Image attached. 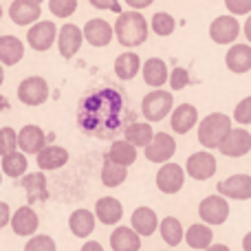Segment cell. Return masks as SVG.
<instances>
[{"label": "cell", "instance_id": "cell-1", "mask_svg": "<svg viewBox=\"0 0 251 251\" xmlns=\"http://www.w3.org/2000/svg\"><path fill=\"white\" fill-rule=\"evenodd\" d=\"M77 126L95 139H113L124 126V97L115 88H100L79 101Z\"/></svg>", "mask_w": 251, "mask_h": 251}, {"label": "cell", "instance_id": "cell-2", "mask_svg": "<svg viewBox=\"0 0 251 251\" xmlns=\"http://www.w3.org/2000/svg\"><path fill=\"white\" fill-rule=\"evenodd\" d=\"M148 20L139 9H130V11L117 13V20H115V38L119 40V44L126 49L132 47H141L148 40Z\"/></svg>", "mask_w": 251, "mask_h": 251}, {"label": "cell", "instance_id": "cell-3", "mask_svg": "<svg viewBox=\"0 0 251 251\" xmlns=\"http://www.w3.org/2000/svg\"><path fill=\"white\" fill-rule=\"evenodd\" d=\"M231 130V119L223 113H212L199 124V143L207 150H214L223 143Z\"/></svg>", "mask_w": 251, "mask_h": 251}, {"label": "cell", "instance_id": "cell-4", "mask_svg": "<svg viewBox=\"0 0 251 251\" xmlns=\"http://www.w3.org/2000/svg\"><path fill=\"white\" fill-rule=\"evenodd\" d=\"M174 106V97L170 91H161L154 88L152 93H148L141 101V113L148 122H163Z\"/></svg>", "mask_w": 251, "mask_h": 251}, {"label": "cell", "instance_id": "cell-5", "mask_svg": "<svg viewBox=\"0 0 251 251\" xmlns=\"http://www.w3.org/2000/svg\"><path fill=\"white\" fill-rule=\"evenodd\" d=\"M57 33H60V29H57L55 22L38 20L35 25H31L29 31H26V42H29V47L33 49V51L44 53L57 42Z\"/></svg>", "mask_w": 251, "mask_h": 251}, {"label": "cell", "instance_id": "cell-6", "mask_svg": "<svg viewBox=\"0 0 251 251\" xmlns=\"http://www.w3.org/2000/svg\"><path fill=\"white\" fill-rule=\"evenodd\" d=\"M18 100L25 106H42L49 100V82L40 75L22 79L18 86Z\"/></svg>", "mask_w": 251, "mask_h": 251}, {"label": "cell", "instance_id": "cell-7", "mask_svg": "<svg viewBox=\"0 0 251 251\" xmlns=\"http://www.w3.org/2000/svg\"><path fill=\"white\" fill-rule=\"evenodd\" d=\"M199 216H201V221L207 223V225H223V223L229 218V203H227V196L214 194V196L203 199L199 205Z\"/></svg>", "mask_w": 251, "mask_h": 251}, {"label": "cell", "instance_id": "cell-8", "mask_svg": "<svg viewBox=\"0 0 251 251\" xmlns=\"http://www.w3.org/2000/svg\"><path fill=\"white\" fill-rule=\"evenodd\" d=\"M218 163H216V156L212 152H194V154L187 156V163H185V172L190 174V178L194 181H207L216 174Z\"/></svg>", "mask_w": 251, "mask_h": 251}, {"label": "cell", "instance_id": "cell-9", "mask_svg": "<svg viewBox=\"0 0 251 251\" xmlns=\"http://www.w3.org/2000/svg\"><path fill=\"white\" fill-rule=\"evenodd\" d=\"M84 29H79L73 22H66L64 26H60V33H57V51L64 60H71V57L77 55V51L82 49L84 42Z\"/></svg>", "mask_w": 251, "mask_h": 251}, {"label": "cell", "instance_id": "cell-10", "mask_svg": "<svg viewBox=\"0 0 251 251\" xmlns=\"http://www.w3.org/2000/svg\"><path fill=\"white\" fill-rule=\"evenodd\" d=\"M176 154V141L168 132H156L154 139L146 146V159L150 163H168Z\"/></svg>", "mask_w": 251, "mask_h": 251}, {"label": "cell", "instance_id": "cell-11", "mask_svg": "<svg viewBox=\"0 0 251 251\" xmlns=\"http://www.w3.org/2000/svg\"><path fill=\"white\" fill-rule=\"evenodd\" d=\"M240 35V22L236 20L234 13L229 16H218L209 25V38L216 44H234L236 38Z\"/></svg>", "mask_w": 251, "mask_h": 251}, {"label": "cell", "instance_id": "cell-12", "mask_svg": "<svg viewBox=\"0 0 251 251\" xmlns=\"http://www.w3.org/2000/svg\"><path fill=\"white\" fill-rule=\"evenodd\" d=\"M183 183H185V170L178 163H163L156 172V187L163 194H176L181 192Z\"/></svg>", "mask_w": 251, "mask_h": 251}, {"label": "cell", "instance_id": "cell-13", "mask_svg": "<svg viewBox=\"0 0 251 251\" xmlns=\"http://www.w3.org/2000/svg\"><path fill=\"white\" fill-rule=\"evenodd\" d=\"M218 150L225 156H231V159L245 156L251 150V132H247L245 128H231L227 137L223 139V143L218 146Z\"/></svg>", "mask_w": 251, "mask_h": 251}, {"label": "cell", "instance_id": "cell-14", "mask_svg": "<svg viewBox=\"0 0 251 251\" xmlns=\"http://www.w3.org/2000/svg\"><path fill=\"white\" fill-rule=\"evenodd\" d=\"M84 38L93 47H108L115 38V25L104 18H93L84 25Z\"/></svg>", "mask_w": 251, "mask_h": 251}, {"label": "cell", "instance_id": "cell-15", "mask_svg": "<svg viewBox=\"0 0 251 251\" xmlns=\"http://www.w3.org/2000/svg\"><path fill=\"white\" fill-rule=\"evenodd\" d=\"M218 194L234 201H249L251 199V176L249 174H231L229 178L218 183Z\"/></svg>", "mask_w": 251, "mask_h": 251}, {"label": "cell", "instance_id": "cell-16", "mask_svg": "<svg viewBox=\"0 0 251 251\" xmlns=\"http://www.w3.org/2000/svg\"><path fill=\"white\" fill-rule=\"evenodd\" d=\"M42 16V9L40 4H33L29 0H13L11 7H9V18H11L13 25L18 26H31L40 20Z\"/></svg>", "mask_w": 251, "mask_h": 251}, {"label": "cell", "instance_id": "cell-17", "mask_svg": "<svg viewBox=\"0 0 251 251\" xmlns=\"http://www.w3.org/2000/svg\"><path fill=\"white\" fill-rule=\"evenodd\" d=\"M22 187L26 192V201L29 203H47L49 201V183H47V176H44V170L25 174L22 176Z\"/></svg>", "mask_w": 251, "mask_h": 251}, {"label": "cell", "instance_id": "cell-18", "mask_svg": "<svg viewBox=\"0 0 251 251\" xmlns=\"http://www.w3.org/2000/svg\"><path fill=\"white\" fill-rule=\"evenodd\" d=\"M47 146V134L40 126L26 124L25 128L18 132V148H20L25 154H38L42 148Z\"/></svg>", "mask_w": 251, "mask_h": 251}, {"label": "cell", "instance_id": "cell-19", "mask_svg": "<svg viewBox=\"0 0 251 251\" xmlns=\"http://www.w3.org/2000/svg\"><path fill=\"white\" fill-rule=\"evenodd\" d=\"M199 124V110L192 104H181L172 110V117H170V126H172V132L176 134H187L194 126Z\"/></svg>", "mask_w": 251, "mask_h": 251}, {"label": "cell", "instance_id": "cell-20", "mask_svg": "<svg viewBox=\"0 0 251 251\" xmlns=\"http://www.w3.org/2000/svg\"><path fill=\"white\" fill-rule=\"evenodd\" d=\"M11 227L16 236H33L40 227V218L38 214L31 209V205H25V207H18L13 212L11 218Z\"/></svg>", "mask_w": 251, "mask_h": 251}, {"label": "cell", "instance_id": "cell-21", "mask_svg": "<svg viewBox=\"0 0 251 251\" xmlns=\"http://www.w3.org/2000/svg\"><path fill=\"white\" fill-rule=\"evenodd\" d=\"M225 64L231 73H249L251 71V44H234L225 55Z\"/></svg>", "mask_w": 251, "mask_h": 251}, {"label": "cell", "instance_id": "cell-22", "mask_svg": "<svg viewBox=\"0 0 251 251\" xmlns=\"http://www.w3.org/2000/svg\"><path fill=\"white\" fill-rule=\"evenodd\" d=\"M35 161H38L40 170H60L66 165L69 161V152L64 150L62 146H44L42 150L35 154Z\"/></svg>", "mask_w": 251, "mask_h": 251}, {"label": "cell", "instance_id": "cell-23", "mask_svg": "<svg viewBox=\"0 0 251 251\" xmlns=\"http://www.w3.org/2000/svg\"><path fill=\"white\" fill-rule=\"evenodd\" d=\"M95 214L97 221H101L104 225H117L124 216V205L115 196H101L95 203Z\"/></svg>", "mask_w": 251, "mask_h": 251}, {"label": "cell", "instance_id": "cell-24", "mask_svg": "<svg viewBox=\"0 0 251 251\" xmlns=\"http://www.w3.org/2000/svg\"><path fill=\"white\" fill-rule=\"evenodd\" d=\"M139 231L134 227H122L110 234V247L113 251H139L141 249V238H139Z\"/></svg>", "mask_w": 251, "mask_h": 251}, {"label": "cell", "instance_id": "cell-25", "mask_svg": "<svg viewBox=\"0 0 251 251\" xmlns=\"http://www.w3.org/2000/svg\"><path fill=\"white\" fill-rule=\"evenodd\" d=\"M95 223H97V214L88 212V209H75L69 218V229L77 238H88L95 231Z\"/></svg>", "mask_w": 251, "mask_h": 251}, {"label": "cell", "instance_id": "cell-26", "mask_svg": "<svg viewBox=\"0 0 251 251\" xmlns=\"http://www.w3.org/2000/svg\"><path fill=\"white\" fill-rule=\"evenodd\" d=\"M143 82L148 84L150 88H161L163 84L170 82V73L168 66L161 57H150L143 64Z\"/></svg>", "mask_w": 251, "mask_h": 251}, {"label": "cell", "instance_id": "cell-27", "mask_svg": "<svg viewBox=\"0 0 251 251\" xmlns=\"http://www.w3.org/2000/svg\"><path fill=\"white\" fill-rule=\"evenodd\" d=\"M25 57V44L16 35H0V62L4 66H16Z\"/></svg>", "mask_w": 251, "mask_h": 251}, {"label": "cell", "instance_id": "cell-28", "mask_svg": "<svg viewBox=\"0 0 251 251\" xmlns=\"http://www.w3.org/2000/svg\"><path fill=\"white\" fill-rule=\"evenodd\" d=\"M132 227L139 231L141 236H152L159 227V218H156V212L150 207H137L132 212V218H130Z\"/></svg>", "mask_w": 251, "mask_h": 251}, {"label": "cell", "instance_id": "cell-29", "mask_svg": "<svg viewBox=\"0 0 251 251\" xmlns=\"http://www.w3.org/2000/svg\"><path fill=\"white\" fill-rule=\"evenodd\" d=\"M139 69H141V57L132 51H126L122 55H117V60H115V75L119 79H124V82L137 77Z\"/></svg>", "mask_w": 251, "mask_h": 251}, {"label": "cell", "instance_id": "cell-30", "mask_svg": "<svg viewBox=\"0 0 251 251\" xmlns=\"http://www.w3.org/2000/svg\"><path fill=\"white\" fill-rule=\"evenodd\" d=\"M212 240H214V234H212V229H209L207 223L190 225V229L185 231V243L196 251H205L209 245H212Z\"/></svg>", "mask_w": 251, "mask_h": 251}, {"label": "cell", "instance_id": "cell-31", "mask_svg": "<svg viewBox=\"0 0 251 251\" xmlns=\"http://www.w3.org/2000/svg\"><path fill=\"white\" fill-rule=\"evenodd\" d=\"M126 178H128V168L115 163V161L106 154L104 165H101V183H104L106 187H119Z\"/></svg>", "mask_w": 251, "mask_h": 251}, {"label": "cell", "instance_id": "cell-32", "mask_svg": "<svg viewBox=\"0 0 251 251\" xmlns=\"http://www.w3.org/2000/svg\"><path fill=\"white\" fill-rule=\"evenodd\" d=\"M124 137L128 139L132 146L146 148L148 143L154 139V130H152L150 124H139V122H134V124H128V126L124 128Z\"/></svg>", "mask_w": 251, "mask_h": 251}, {"label": "cell", "instance_id": "cell-33", "mask_svg": "<svg viewBox=\"0 0 251 251\" xmlns=\"http://www.w3.org/2000/svg\"><path fill=\"white\" fill-rule=\"evenodd\" d=\"M108 156L115 161V163L130 168V165L137 161V146H132L128 139H124V141H113L110 143Z\"/></svg>", "mask_w": 251, "mask_h": 251}, {"label": "cell", "instance_id": "cell-34", "mask_svg": "<svg viewBox=\"0 0 251 251\" xmlns=\"http://www.w3.org/2000/svg\"><path fill=\"white\" fill-rule=\"evenodd\" d=\"M159 231L170 247H176V245H181L183 240H185V231H183V227H181V221L174 216L163 218L159 225Z\"/></svg>", "mask_w": 251, "mask_h": 251}, {"label": "cell", "instance_id": "cell-35", "mask_svg": "<svg viewBox=\"0 0 251 251\" xmlns=\"http://www.w3.org/2000/svg\"><path fill=\"white\" fill-rule=\"evenodd\" d=\"M2 172L7 174V176H11V178H20V176H25L26 174V156H25V152H18V150H13V152H9V154H4L2 156Z\"/></svg>", "mask_w": 251, "mask_h": 251}, {"label": "cell", "instance_id": "cell-36", "mask_svg": "<svg viewBox=\"0 0 251 251\" xmlns=\"http://www.w3.org/2000/svg\"><path fill=\"white\" fill-rule=\"evenodd\" d=\"M150 29L154 31L156 35H161V38H168V35H172L174 29H176V20H174L168 11H156L150 20Z\"/></svg>", "mask_w": 251, "mask_h": 251}, {"label": "cell", "instance_id": "cell-37", "mask_svg": "<svg viewBox=\"0 0 251 251\" xmlns=\"http://www.w3.org/2000/svg\"><path fill=\"white\" fill-rule=\"evenodd\" d=\"M49 11L55 18H71L77 11V0H49Z\"/></svg>", "mask_w": 251, "mask_h": 251}, {"label": "cell", "instance_id": "cell-38", "mask_svg": "<svg viewBox=\"0 0 251 251\" xmlns=\"http://www.w3.org/2000/svg\"><path fill=\"white\" fill-rule=\"evenodd\" d=\"M16 148H18V132L13 128H9V126L0 128V156L13 152Z\"/></svg>", "mask_w": 251, "mask_h": 251}, {"label": "cell", "instance_id": "cell-39", "mask_svg": "<svg viewBox=\"0 0 251 251\" xmlns=\"http://www.w3.org/2000/svg\"><path fill=\"white\" fill-rule=\"evenodd\" d=\"M55 240L51 236H33L25 245V251H55Z\"/></svg>", "mask_w": 251, "mask_h": 251}, {"label": "cell", "instance_id": "cell-40", "mask_svg": "<svg viewBox=\"0 0 251 251\" xmlns=\"http://www.w3.org/2000/svg\"><path fill=\"white\" fill-rule=\"evenodd\" d=\"M168 84L172 91H183V88L190 84V73H187L183 66H176V69H172V75H170Z\"/></svg>", "mask_w": 251, "mask_h": 251}, {"label": "cell", "instance_id": "cell-41", "mask_svg": "<svg viewBox=\"0 0 251 251\" xmlns=\"http://www.w3.org/2000/svg\"><path fill=\"white\" fill-rule=\"evenodd\" d=\"M234 119H236V122H238L240 126L251 124V95H249V97H245V100L240 101L238 106H236V110H234Z\"/></svg>", "mask_w": 251, "mask_h": 251}, {"label": "cell", "instance_id": "cell-42", "mask_svg": "<svg viewBox=\"0 0 251 251\" xmlns=\"http://www.w3.org/2000/svg\"><path fill=\"white\" fill-rule=\"evenodd\" d=\"M225 7L234 16H249L251 13V0H225Z\"/></svg>", "mask_w": 251, "mask_h": 251}, {"label": "cell", "instance_id": "cell-43", "mask_svg": "<svg viewBox=\"0 0 251 251\" xmlns=\"http://www.w3.org/2000/svg\"><path fill=\"white\" fill-rule=\"evenodd\" d=\"M95 9H101V11H113V13H122V7H119V0H88Z\"/></svg>", "mask_w": 251, "mask_h": 251}, {"label": "cell", "instance_id": "cell-44", "mask_svg": "<svg viewBox=\"0 0 251 251\" xmlns=\"http://www.w3.org/2000/svg\"><path fill=\"white\" fill-rule=\"evenodd\" d=\"M7 225H11V209H9L7 203L0 201V229L7 227Z\"/></svg>", "mask_w": 251, "mask_h": 251}, {"label": "cell", "instance_id": "cell-45", "mask_svg": "<svg viewBox=\"0 0 251 251\" xmlns=\"http://www.w3.org/2000/svg\"><path fill=\"white\" fill-rule=\"evenodd\" d=\"M152 2H154V0H126V4H128L130 9H139V11L146 9V7H150Z\"/></svg>", "mask_w": 251, "mask_h": 251}, {"label": "cell", "instance_id": "cell-46", "mask_svg": "<svg viewBox=\"0 0 251 251\" xmlns=\"http://www.w3.org/2000/svg\"><path fill=\"white\" fill-rule=\"evenodd\" d=\"M82 251H104V247L97 240H88V243L82 245Z\"/></svg>", "mask_w": 251, "mask_h": 251}, {"label": "cell", "instance_id": "cell-47", "mask_svg": "<svg viewBox=\"0 0 251 251\" xmlns=\"http://www.w3.org/2000/svg\"><path fill=\"white\" fill-rule=\"evenodd\" d=\"M205 251H231L229 247H227V245H221V243H216V245H209V247L207 249H205Z\"/></svg>", "mask_w": 251, "mask_h": 251}, {"label": "cell", "instance_id": "cell-48", "mask_svg": "<svg viewBox=\"0 0 251 251\" xmlns=\"http://www.w3.org/2000/svg\"><path fill=\"white\" fill-rule=\"evenodd\" d=\"M243 31H245V38L249 40V44H251V13H249V18H247V22H245V26H243Z\"/></svg>", "mask_w": 251, "mask_h": 251}, {"label": "cell", "instance_id": "cell-49", "mask_svg": "<svg viewBox=\"0 0 251 251\" xmlns=\"http://www.w3.org/2000/svg\"><path fill=\"white\" fill-rule=\"evenodd\" d=\"M243 249L245 251H251V231L243 238Z\"/></svg>", "mask_w": 251, "mask_h": 251}, {"label": "cell", "instance_id": "cell-50", "mask_svg": "<svg viewBox=\"0 0 251 251\" xmlns=\"http://www.w3.org/2000/svg\"><path fill=\"white\" fill-rule=\"evenodd\" d=\"M4 82V69H2V62H0V86H2Z\"/></svg>", "mask_w": 251, "mask_h": 251}, {"label": "cell", "instance_id": "cell-51", "mask_svg": "<svg viewBox=\"0 0 251 251\" xmlns=\"http://www.w3.org/2000/svg\"><path fill=\"white\" fill-rule=\"evenodd\" d=\"M29 2H33V4H42L44 0H29Z\"/></svg>", "mask_w": 251, "mask_h": 251}, {"label": "cell", "instance_id": "cell-52", "mask_svg": "<svg viewBox=\"0 0 251 251\" xmlns=\"http://www.w3.org/2000/svg\"><path fill=\"white\" fill-rule=\"evenodd\" d=\"M0 20H2V4H0Z\"/></svg>", "mask_w": 251, "mask_h": 251}, {"label": "cell", "instance_id": "cell-53", "mask_svg": "<svg viewBox=\"0 0 251 251\" xmlns=\"http://www.w3.org/2000/svg\"><path fill=\"white\" fill-rule=\"evenodd\" d=\"M2 174H4V172H0V185H2Z\"/></svg>", "mask_w": 251, "mask_h": 251}]
</instances>
